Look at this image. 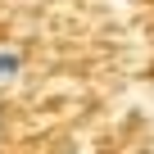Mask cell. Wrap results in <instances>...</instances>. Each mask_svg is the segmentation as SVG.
<instances>
[{
	"label": "cell",
	"mask_w": 154,
	"mask_h": 154,
	"mask_svg": "<svg viewBox=\"0 0 154 154\" xmlns=\"http://www.w3.org/2000/svg\"><path fill=\"white\" fill-rule=\"evenodd\" d=\"M18 77H23V50L0 45V91H5V86H14Z\"/></svg>",
	"instance_id": "1"
}]
</instances>
